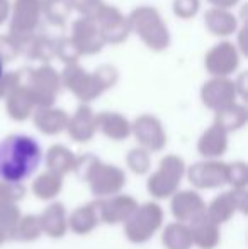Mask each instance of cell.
Instances as JSON below:
<instances>
[{
    "label": "cell",
    "instance_id": "cell-9",
    "mask_svg": "<svg viewBox=\"0 0 248 249\" xmlns=\"http://www.w3.org/2000/svg\"><path fill=\"white\" fill-rule=\"evenodd\" d=\"M236 95L238 93H236L235 82L229 78H211L201 89V99L204 105L216 112L235 104Z\"/></svg>",
    "mask_w": 248,
    "mask_h": 249
},
{
    "label": "cell",
    "instance_id": "cell-13",
    "mask_svg": "<svg viewBox=\"0 0 248 249\" xmlns=\"http://www.w3.org/2000/svg\"><path fill=\"white\" fill-rule=\"evenodd\" d=\"M19 76H20V73H19ZM5 99H7V112H9L10 117L16 119V121H24V119H27L31 115V112L34 110V107H36L33 99H31L29 92H27V89L20 83V78H19V85L14 87Z\"/></svg>",
    "mask_w": 248,
    "mask_h": 249
},
{
    "label": "cell",
    "instance_id": "cell-20",
    "mask_svg": "<svg viewBox=\"0 0 248 249\" xmlns=\"http://www.w3.org/2000/svg\"><path fill=\"white\" fill-rule=\"evenodd\" d=\"M55 58L61 59L65 65H75L82 56L75 48V44L72 43V39L63 36L58 41H55Z\"/></svg>",
    "mask_w": 248,
    "mask_h": 249
},
{
    "label": "cell",
    "instance_id": "cell-14",
    "mask_svg": "<svg viewBox=\"0 0 248 249\" xmlns=\"http://www.w3.org/2000/svg\"><path fill=\"white\" fill-rule=\"evenodd\" d=\"M22 54L29 61L50 65V61L55 58V41L36 33L31 39H27L22 44Z\"/></svg>",
    "mask_w": 248,
    "mask_h": 249
},
{
    "label": "cell",
    "instance_id": "cell-5",
    "mask_svg": "<svg viewBox=\"0 0 248 249\" xmlns=\"http://www.w3.org/2000/svg\"><path fill=\"white\" fill-rule=\"evenodd\" d=\"M60 76H61V87L68 89L76 99H80L82 102L95 100L99 95H102L104 90H107L104 87V83L99 80V76L95 75V71L89 73L78 63H75V65H65Z\"/></svg>",
    "mask_w": 248,
    "mask_h": 249
},
{
    "label": "cell",
    "instance_id": "cell-6",
    "mask_svg": "<svg viewBox=\"0 0 248 249\" xmlns=\"http://www.w3.org/2000/svg\"><path fill=\"white\" fill-rule=\"evenodd\" d=\"M92 22L97 26L106 44H121L131 34L128 17L117 7H113L109 3H104Z\"/></svg>",
    "mask_w": 248,
    "mask_h": 249
},
{
    "label": "cell",
    "instance_id": "cell-26",
    "mask_svg": "<svg viewBox=\"0 0 248 249\" xmlns=\"http://www.w3.org/2000/svg\"><path fill=\"white\" fill-rule=\"evenodd\" d=\"M129 163L133 164V168H134L136 171H145L146 164H148V156H146L145 151L134 149L129 154Z\"/></svg>",
    "mask_w": 248,
    "mask_h": 249
},
{
    "label": "cell",
    "instance_id": "cell-29",
    "mask_svg": "<svg viewBox=\"0 0 248 249\" xmlns=\"http://www.w3.org/2000/svg\"><path fill=\"white\" fill-rule=\"evenodd\" d=\"M3 65H5V63H3L2 59H0V78H2V76L5 75V70H3Z\"/></svg>",
    "mask_w": 248,
    "mask_h": 249
},
{
    "label": "cell",
    "instance_id": "cell-11",
    "mask_svg": "<svg viewBox=\"0 0 248 249\" xmlns=\"http://www.w3.org/2000/svg\"><path fill=\"white\" fill-rule=\"evenodd\" d=\"M204 24L209 33L219 37L231 36L238 29V19L235 14L225 9H216V7L209 9L204 14Z\"/></svg>",
    "mask_w": 248,
    "mask_h": 249
},
{
    "label": "cell",
    "instance_id": "cell-28",
    "mask_svg": "<svg viewBox=\"0 0 248 249\" xmlns=\"http://www.w3.org/2000/svg\"><path fill=\"white\" fill-rule=\"evenodd\" d=\"M9 14H10V2L9 0H0V24L5 22Z\"/></svg>",
    "mask_w": 248,
    "mask_h": 249
},
{
    "label": "cell",
    "instance_id": "cell-16",
    "mask_svg": "<svg viewBox=\"0 0 248 249\" xmlns=\"http://www.w3.org/2000/svg\"><path fill=\"white\" fill-rule=\"evenodd\" d=\"M95 121L97 127H100L104 134L113 139H124L131 132L129 122L123 115L114 114V112H102V114L95 115Z\"/></svg>",
    "mask_w": 248,
    "mask_h": 249
},
{
    "label": "cell",
    "instance_id": "cell-7",
    "mask_svg": "<svg viewBox=\"0 0 248 249\" xmlns=\"http://www.w3.org/2000/svg\"><path fill=\"white\" fill-rule=\"evenodd\" d=\"M204 66L214 78H228L240 66L238 48L229 41L218 43L206 53Z\"/></svg>",
    "mask_w": 248,
    "mask_h": 249
},
{
    "label": "cell",
    "instance_id": "cell-17",
    "mask_svg": "<svg viewBox=\"0 0 248 249\" xmlns=\"http://www.w3.org/2000/svg\"><path fill=\"white\" fill-rule=\"evenodd\" d=\"M247 121V110L243 105L240 104H231L228 107L221 108L216 112V122L214 125H218L219 129H223L225 132L235 131L240 129Z\"/></svg>",
    "mask_w": 248,
    "mask_h": 249
},
{
    "label": "cell",
    "instance_id": "cell-1",
    "mask_svg": "<svg viewBox=\"0 0 248 249\" xmlns=\"http://www.w3.org/2000/svg\"><path fill=\"white\" fill-rule=\"evenodd\" d=\"M41 151L27 136H9L0 142V178L20 181L36 170Z\"/></svg>",
    "mask_w": 248,
    "mask_h": 249
},
{
    "label": "cell",
    "instance_id": "cell-24",
    "mask_svg": "<svg viewBox=\"0 0 248 249\" xmlns=\"http://www.w3.org/2000/svg\"><path fill=\"white\" fill-rule=\"evenodd\" d=\"M201 0H173V14L180 19H192L199 12Z\"/></svg>",
    "mask_w": 248,
    "mask_h": 249
},
{
    "label": "cell",
    "instance_id": "cell-3",
    "mask_svg": "<svg viewBox=\"0 0 248 249\" xmlns=\"http://www.w3.org/2000/svg\"><path fill=\"white\" fill-rule=\"evenodd\" d=\"M20 83L27 89L38 108L51 107L61 90V76L53 66L39 65L36 68H20Z\"/></svg>",
    "mask_w": 248,
    "mask_h": 249
},
{
    "label": "cell",
    "instance_id": "cell-22",
    "mask_svg": "<svg viewBox=\"0 0 248 249\" xmlns=\"http://www.w3.org/2000/svg\"><path fill=\"white\" fill-rule=\"evenodd\" d=\"M48 161H50L51 168L55 170H68L73 164V158L70 154L68 149H65L63 146H55V148L50 149L48 153Z\"/></svg>",
    "mask_w": 248,
    "mask_h": 249
},
{
    "label": "cell",
    "instance_id": "cell-25",
    "mask_svg": "<svg viewBox=\"0 0 248 249\" xmlns=\"http://www.w3.org/2000/svg\"><path fill=\"white\" fill-rule=\"evenodd\" d=\"M43 185V188H36L38 192H39L41 197H51V195H55V192L60 188V178H53L50 177V175H46V177H41L39 181H38L36 187H41Z\"/></svg>",
    "mask_w": 248,
    "mask_h": 249
},
{
    "label": "cell",
    "instance_id": "cell-8",
    "mask_svg": "<svg viewBox=\"0 0 248 249\" xmlns=\"http://www.w3.org/2000/svg\"><path fill=\"white\" fill-rule=\"evenodd\" d=\"M70 39H72V43L78 50L80 56L97 54V53H100L102 48L106 46L97 26L90 19H85V17H78L73 22Z\"/></svg>",
    "mask_w": 248,
    "mask_h": 249
},
{
    "label": "cell",
    "instance_id": "cell-2",
    "mask_svg": "<svg viewBox=\"0 0 248 249\" xmlns=\"http://www.w3.org/2000/svg\"><path fill=\"white\" fill-rule=\"evenodd\" d=\"M128 22L131 33L138 34L139 39L152 51L160 53L170 46V31L155 7H136L128 16Z\"/></svg>",
    "mask_w": 248,
    "mask_h": 249
},
{
    "label": "cell",
    "instance_id": "cell-23",
    "mask_svg": "<svg viewBox=\"0 0 248 249\" xmlns=\"http://www.w3.org/2000/svg\"><path fill=\"white\" fill-rule=\"evenodd\" d=\"M20 53H22V48H20V44L14 37H10L9 34H2L0 36V59L3 63L14 61Z\"/></svg>",
    "mask_w": 248,
    "mask_h": 249
},
{
    "label": "cell",
    "instance_id": "cell-19",
    "mask_svg": "<svg viewBox=\"0 0 248 249\" xmlns=\"http://www.w3.org/2000/svg\"><path fill=\"white\" fill-rule=\"evenodd\" d=\"M226 148V132L218 125H212L204 132L199 141V151L206 156H216L221 154Z\"/></svg>",
    "mask_w": 248,
    "mask_h": 249
},
{
    "label": "cell",
    "instance_id": "cell-12",
    "mask_svg": "<svg viewBox=\"0 0 248 249\" xmlns=\"http://www.w3.org/2000/svg\"><path fill=\"white\" fill-rule=\"evenodd\" d=\"M68 132L75 141H89L97 129V121L89 105H80L72 119H68Z\"/></svg>",
    "mask_w": 248,
    "mask_h": 249
},
{
    "label": "cell",
    "instance_id": "cell-27",
    "mask_svg": "<svg viewBox=\"0 0 248 249\" xmlns=\"http://www.w3.org/2000/svg\"><path fill=\"white\" fill-rule=\"evenodd\" d=\"M209 3H211L212 7H216V9H231V7H235L236 3L240 2V0H208Z\"/></svg>",
    "mask_w": 248,
    "mask_h": 249
},
{
    "label": "cell",
    "instance_id": "cell-15",
    "mask_svg": "<svg viewBox=\"0 0 248 249\" xmlns=\"http://www.w3.org/2000/svg\"><path fill=\"white\" fill-rule=\"evenodd\" d=\"M34 122L36 125L46 134H58L60 131L66 127L68 124V115L61 108L55 107H44L38 108L34 114Z\"/></svg>",
    "mask_w": 248,
    "mask_h": 249
},
{
    "label": "cell",
    "instance_id": "cell-10",
    "mask_svg": "<svg viewBox=\"0 0 248 249\" xmlns=\"http://www.w3.org/2000/svg\"><path fill=\"white\" fill-rule=\"evenodd\" d=\"M133 132L138 141L150 149H160L165 144V132L160 121L153 115H141L133 124Z\"/></svg>",
    "mask_w": 248,
    "mask_h": 249
},
{
    "label": "cell",
    "instance_id": "cell-18",
    "mask_svg": "<svg viewBox=\"0 0 248 249\" xmlns=\"http://www.w3.org/2000/svg\"><path fill=\"white\" fill-rule=\"evenodd\" d=\"M72 14L68 0H41V16L43 20L57 26H65Z\"/></svg>",
    "mask_w": 248,
    "mask_h": 249
},
{
    "label": "cell",
    "instance_id": "cell-21",
    "mask_svg": "<svg viewBox=\"0 0 248 249\" xmlns=\"http://www.w3.org/2000/svg\"><path fill=\"white\" fill-rule=\"evenodd\" d=\"M72 10H76L80 17L94 20V17L99 14V10L104 7V0H68Z\"/></svg>",
    "mask_w": 248,
    "mask_h": 249
},
{
    "label": "cell",
    "instance_id": "cell-4",
    "mask_svg": "<svg viewBox=\"0 0 248 249\" xmlns=\"http://www.w3.org/2000/svg\"><path fill=\"white\" fill-rule=\"evenodd\" d=\"M9 36L22 44L34 36L43 20L41 16V0H14L10 7Z\"/></svg>",
    "mask_w": 248,
    "mask_h": 249
}]
</instances>
